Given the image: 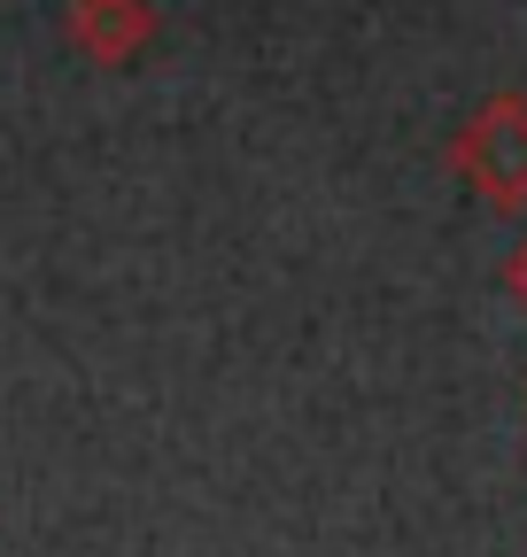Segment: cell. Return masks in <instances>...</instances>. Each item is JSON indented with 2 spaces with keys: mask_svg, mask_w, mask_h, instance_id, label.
<instances>
[{
  "mask_svg": "<svg viewBox=\"0 0 527 557\" xmlns=\"http://www.w3.org/2000/svg\"><path fill=\"white\" fill-rule=\"evenodd\" d=\"M71 39H78L94 62H132V54L156 39V9H148V0H78Z\"/></svg>",
  "mask_w": 527,
  "mask_h": 557,
  "instance_id": "7a4b0ae2",
  "label": "cell"
},
{
  "mask_svg": "<svg viewBox=\"0 0 527 557\" xmlns=\"http://www.w3.org/2000/svg\"><path fill=\"white\" fill-rule=\"evenodd\" d=\"M442 163L489 218H527V94H489L481 109H466Z\"/></svg>",
  "mask_w": 527,
  "mask_h": 557,
  "instance_id": "6da1fadb",
  "label": "cell"
},
{
  "mask_svg": "<svg viewBox=\"0 0 527 557\" xmlns=\"http://www.w3.org/2000/svg\"><path fill=\"white\" fill-rule=\"evenodd\" d=\"M497 278H504V295H512V310L527 318V233L512 240V256H504V271H497Z\"/></svg>",
  "mask_w": 527,
  "mask_h": 557,
  "instance_id": "3957f363",
  "label": "cell"
}]
</instances>
